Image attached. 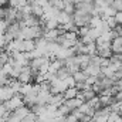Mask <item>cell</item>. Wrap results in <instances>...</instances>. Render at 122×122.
<instances>
[{"label": "cell", "mask_w": 122, "mask_h": 122, "mask_svg": "<svg viewBox=\"0 0 122 122\" xmlns=\"http://www.w3.org/2000/svg\"><path fill=\"white\" fill-rule=\"evenodd\" d=\"M4 104H6L7 109H9L10 112H13V111H16V109H19V108L24 107V99H23V95L16 94L11 99H9V101H7V102H4Z\"/></svg>", "instance_id": "cell-1"}, {"label": "cell", "mask_w": 122, "mask_h": 122, "mask_svg": "<svg viewBox=\"0 0 122 122\" xmlns=\"http://www.w3.org/2000/svg\"><path fill=\"white\" fill-rule=\"evenodd\" d=\"M67 90H68V87H67L65 81L58 80V78H56V80L51 81V91H50L51 94H54V95H57V94H64Z\"/></svg>", "instance_id": "cell-2"}, {"label": "cell", "mask_w": 122, "mask_h": 122, "mask_svg": "<svg viewBox=\"0 0 122 122\" xmlns=\"http://www.w3.org/2000/svg\"><path fill=\"white\" fill-rule=\"evenodd\" d=\"M16 95V92L13 91L10 87H1L0 88V104L7 102L9 99H11Z\"/></svg>", "instance_id": "cell-3"}, {"label": "cell", "mask_w": 122, "mask_h": 122, "mask_svg": "<svg viewBox=\"0 0 122 122\" xmlns=\"http://www.w3.org/2000/svg\"><path fill=\"white\" fill-rule=\"evenodd\" d=\"M51 92L47 90H41L37 95V105H48L50 99H51Z\"/></svg>", "instance_id": "cell-4"}, {"label": "cell", "mask_w": 122, "mask_h": 122, "mask_svg": "<svg viewBox=\"0 0 122 122\" xmlns=\"http://www.w3.org/2000/svg\"><path fill=\"white\" fill-rule=\"evenodd\" d=\"M95 97H97V94H95V91H94L92 88L78 92V95H77V98H78V99H81L82 102H90L92 98H95Z\"/></svg>", "instance_id": "cell-5"}, {"label": "cell", "mask_w": 122, "mask_h": 122, "mask_svg": "<svg viewBox=\"0 0 122 122\" xmlns=\"http://www.w3.org/2000/svg\"><path fill=\"white\" fill-rule=\"evenodd\" d=\"M82 104H84V102H82L81 99H78V98H72V99H65V101H64V105H65L71 112L75 111V109H78Z\"/></svg>", "instance_id": "cell-6"}, {"label": "cell", "mask_w": 122, "mask_h": 122, "mask_svg": "<svg viewBox=\"0 0 122 122\" xmlns=\"http://www.w3.org/2000/svg\"><path fill=\"white\" fill-rule=\"evenodd\" d=\"M50 60V58H46V57H40V58H34V60L30 61V67L31 70H34V71H40L41 70V67L47 62V61ZM51 61V60H50Z\"/></svg>", "instance_id": "cell-7"}, {"label": "cell", "mask_w": 122, "mask_h": 122, "mask_svg": "<svg viewBox=\"0 0 122 122\" xmlns=\"http://www.w3.org/2000/svg\"><path fill=\"white\" fill-rule=\"evenodd\" d=\"M36 41L34 40H23L21 44V53H33L36 50Z\"/></svg>", "instance_id": "cell-8"}, {"label": "cell", "mask_w": 122, "mask_h": 122, "mask_svg": "<svg viewBox=\"0 0 122 122\" xmlns=\"http://www.w3.org/2000/svg\"><path fill=\"white\" fill-rule=\"evenodd\" d=\"M84 72L87 74V77H98L99 74H101V67L99 65H88L85 70H84Z\"/></svg>", "instance_id": "cell-9"}, {"label": "cell", "mask_w": 122, "mask_h": 122, "mask_svg": "<svg viewBox=\"0 0 122 122\" xmlns=\"http://www.w3.org/2000/svg\"><path fill=\"white\" fill-rule=\"evenodd\" d=\"M57 21H58V24L61 26H64V24H67V23H70V21H72V16H68L67 13H64V11H60L58 14H57Z\"/></svg>", "instance_id": "cell-10"}, {"label": "cell", "mask_w": 122, "mask_h": 122, "mask_svg": "<svg viewBox=\"0 0 122 122\" xmlns=\"http://www.w3.org/2000/svg\"><path fill=\"white\" fill-rule=\"evenodd\" d=\"M78 92H80V91H78L77 88H68V90L64 92L62 95H64V98H65V99H72V98H77Z\"/></svg>", "instance_id": "cell-11"}, {"label": "cell", "mask_w": 122, "mask_h": 122, "mask_svg": "<svg viewBox=\"0 0 122 122\" xmlns=\"http://www.w3.org/2000/svg\"><path fill=\"white\" fill-rule=\"evenodd\" d=\"M33 7V16L34 17H38V19H41L43 16H44V9L41 7V6H38V4H34V6H31Z\"/></svg>", "instance_id": "cell-12"}, {"label": "cell", "mask_w": 122, "mask_h": 122, "mask_svg": "<svg viewBox=\"0 0 122 122\" xmlns=\"http://www.w3.org/2000/svg\"><path fill=\"white\" fill-rule=\"evenodd\" d=\"M115 14H117V10L112 7V6H109V7H107V9H104V13H102V19H108V17H115Z\"/></svg>", "instance_id": "cell-13"}, {"label": "cell", "mask_w": 122, "mask_h": 122, "mask_svg": "<svg viewBox=\"0 0 122 122\" xmlns=\"http://www.w3.org/2000/svg\"><path fill=\"white\" fill-rule=\"evenodd\" d=\"M68 77H71V74H70V71H68L67 67H62L60 71L57 72V78H58V80H62V81H64V80H67Z\"/></svg>", "instance_id": "cell-14"}, {"label": "cell", "mask_w": 122, "mask_h": 122, "mask_svg": "<svg viewBox=\"0 0 122 122\" xmlns=\"http://www.w3.org/2000/svg\"><path fill=\"white\" fill-rule=\"evenodd\" d=\"M102 20L107 23V26H108L109 30H115V29L118 27V23H117L115 17H108V19H102Z\"/></svg>", "instance_id": "cell-15"}, {"label": "cell", "mask_w": 122, "mask_h": 122, "mask_svg": "<svg viewBox=\"0 0 122 122\" xmlns=\"http://www.w3.org/2000/svg\"><path fill=\"white\" fill-rule=\"evenodd\" d=\"M72 77H74L75 82H85V80L88 78V77H87V74H85L84 71H78V72H75Z\"/></svg>", "instance_id": "cell-16"}, {"label": "cell", "mask_w": 122, "mask_h": 122, "mask_svg": "<svg viewBox=\"0 0 122 122\" xmlns=\"http://www.w3.org/2000/svg\"><path fill=\"white\" fill-rule=\"evenodd\" d=\"M60 24H58V21H57V19L54 17V19H50L47 23H46V29L47 30H53V29H57Z\"/></svg>", "instance_id": "cell-17"}, {"label": "cell", "mask_w": 122, "mask_h": 122, "mask_svg": "<svg viewBox=\"0 0 122 122\" xmlns=\"http://www.w3.org/2000/svg\"><path fill=\"white\" fill-rule=\"evenodd\" d=\"M62 11L67 13L68 16H74V13H75V4H65V7H64Z\"/></svg>", "instance_id": "cell-18"}, {"label": "cell", "mask_w": 122, "mask_h": 122, "mask_svg": "<svg viewBox=\"0 0 122 122\" xmlns=\"http://www.w3.org/2000/svg\"><path fill=\"white\" fill-rule=\"evenodd\" d=\"M91 30V26H84V27H80L78 30V37H84V36H88Z\"/></svg>", "instance_id": "cell-19"}, {"label": "cell", "mask_w": 122, "mask_h": 122, "mask_svg": "<svg viewBox=\"0 0 122 122\" xmlns=\"http://www.w3.org/2000/svg\"><path fill=\"white\" fill-rule=\"evenodd\" d=\"M108 122H122V118L119 114H115V112H111V115L108 117Z\"/></svg>", "instance_id": "cell-20"}, {"label": "cell", "mask_w": 122, "mask_h": 122, "mask_svg": "<svg viewBox=\"0 0 122 122\" xmlns=\"http://www.w3.org/2000/svg\"><path fill=\"white\" fill-rule=\"evenodd\" d=\"M91 122H108V117L99 115V117H92Z\"/></svg>", "instance_id": "cell-21"}, {"label": "cell", "mask_w": 122, "mask_h": 122, "mask_svg": "<svg viewBox=\"0 0 122 122\" xmlns=\"http://www.w3.org/2000/svg\"><path fill=\"white\" fill-rule=\"evenodd\" d=\"M112 7H114L117 11H122V0H114Z\"/></svg>", "instance_id": "cell-22"}, {"label": "cell", "mask_w": 122, "mask_h": 122, "mask_svg": "<svg viewBox=\"0 0 122 122\" xmlns=\"http://www.w3.org/2000/svg\"><path fill=\"white\" fill-rule=\"evenodd\" d=\"M115 20H117L118 26H122V11H117V14H115Z\"/></svg>", "instance_id": "cell-23"}, {"label": "cell", "mask_w": 122, "mask_h": 122, "mask_svg": "<svg viewBox=\"0 0 122 122\" xmlns=\"http://www.w3.org/2000/svg\"><path fill=\"white\" fill-rule=\"evenodd\" d=\"M9 6V0H0V7H7Z\"/></svg>", "instance_id": "cell-24"}, {"label": "cell", "mask_w": 122, "mask_h": 122, "mask_svg": "<svg viewBox=\"0 0 122 122\" xmlns=\"http://www.w3.org/2000/svg\"><path fill=\"white\" fill-rule=\"evenodd\" d=\"M81 122H85V121H81Z\"/></svg>", "instance_id": "cell-25"}, {"label": "cell", "mask_w": 122, "mask_h": 122, "mask_svg": "<svg viewBox=\"0 0 122 122\" xmlns=\"http://www.w3.org/2000/svg\"><path fill=\"white\" fill-rule=\"evenodd\" d=\"M0 88H1V85H0Z\"/></svg>", "instance_id": "cell-26"}]
</instances>
